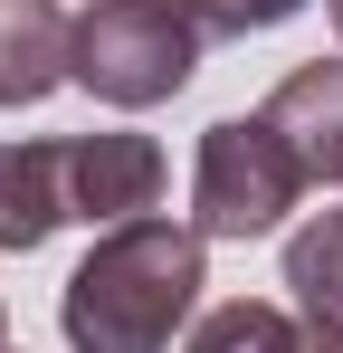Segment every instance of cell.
<instances>
[{
    "mask_svg": "<svg viewBox=\"0 0 343 353\" xmlns=\"http://www.w3.org/2000/svg\"><path fill=\"white\" fill-rule=\"evenodd\" d=\"M200 248L210 239L181 230V220H114L96 248H86V268L67 277L57 296V325H67V344L76 353H172V334L191 325V305H200Z\"/></svg>",
    "mask_w": 343,
    "mask_h": 353,
    "instance_id": "cell-1",
    "label": "cell"
},
{
    "mask_svg": "<svg viewBox=\"0 0 343 353\" xmlns=\"http://www.w3.org/2000/svg\"><path fill=\"white\" fill-rule=\"evenodd\" d=\"M191 67H200V29L172 0H96L76 19V39H67V77L96 105H124V115L181 96Z\"/></svg>",
    "mask_w": 343,
    "mask_h": 353,
    "instance_id": "cell-2",
    "label": "cell"
},
{
    "mask_svg": "<svg viewBox=\"0 0 343 353\" xmlns=\"http://www.w3.org/2000/svg\"><path fill=\"white\" fill-rule=\"evenodd\" d=\"M295 201H305V172L267 115H220L200 134V172H191V230L200 239H267Z\"/></svg>",
    "mask_w": 343,
    "mask_h": 353,
    "instance_id": "cell-3",
    "label": "cell"
},
{
    "mask_svg": "<svg viewBox=\"0 0 343 353\" xmlns=\"http://www.w3.org/2000/svg\"><path fill=\"white\" fill-rule=\"evenodd\" d=\"M163 201L153 134H67V220H143Z\"/></svg>",
    "mask_w": 343,
    "mask_h": 353,
    "instance_id": "cell-4",
    "label": "cell"
},
{
    "mask_svg": "<svg viewBox=\"0 0 343 353\" xmlns=\"http://www.w3.org/2000/svg\"><path fill=\"white\" fill-rule=\"evenodd\" d=\"M258 115L277 124V143L295 153V172H305V181H343V58L295 67Z\"/></svg>",
    "mask_w": 343,
    "mask_h": 353,
    "instance_id": "cell-5",
    "label": "cell"
},
{
    "mask_svg": "<svg viewBox=\"0 0 343 353\" xmlns=\"http://www.w3.org/2000/svg\"><path fill=\"white\" fill-rule=\"evenodd\" d=\"M181 353H343V325L305 305H267V296H229L191 325Z\"/></svg>",
    "mask_w": 343,
    "mask_h": 353,
    "instance_id": "cell-6",
    "label": "cell"
},
{
    "mask_svg": "<svg viewBox=\"0 0 343 353\" xmlns=\"http://www.w3.org/2000/svg\"><path fill=\"white\" fill-rule=\"evenodd\" d=\"M67 39L76 19L57 0H0V105H39L67 86Z\"/></svg>",
    "mask_w": 343,
    "mask_h": 353,
    "instance_id": "cell-7",
    "label": "cell"
},
{
    "mask_svg": "<svg viewBox=\"0 0 343 353\" xmlns=\"http://www.w3.org/2000/svg\"><path fill=\"white\" fill-rule=\"evenodd\" d=\"M67 230V143H0V248H39Z\"/></svg>",
    "mask_w": 343,
    "mask_h": 353,
    "instance_id": "cell-8",
    "label": "cell"
},
{
    "mask_svg": "<svg viewBox=\"0 0 343 353\" xmlns=\"http://www.w3.org/2000/svg\"><path fill=\"white\" fill-rule=\"evenodd\" d=\"M286 287L305 315H334L343 325V210H315L305 230L286 239Z\"/></svg>",
    "mask_w": 343,
    "mask_h": 353,
    "instance_id": "cell-9",
    "label": "cell"
},
{
    "mask_svg": "<svg viewBox=\"0 0 343 353\" xmlns=\"http://www.w3.org/2000/svg\"><path fill=\"white\" fill-rule=\"evenodd\" d=\"M200 39H248V29H277V19H295L305 0H172Z\"/></svg>",
    "mask_w": 343,
    "mask_h": 353,
    "instance_id": "cell-10",
    "label": "cell"
},
{
    "mask_svg": "<svg viewBox=\"0 0 343 353\" xmlns=\"http://www.w3.org/2000/svg\"><path fill=\"white\" fill-rule=\"evenodd\" d=\"M324 10H334V29H343V0H324Z\"/></svg>",
    "mask_w": 343,
    "mask_h": 353,
    "instance_id": "cell-11",
    "label": "cell"
},
{
    "mask_svg": "<svg viewBox=\"0 0 343 353\" xmlns=\"http://www.w3.org/2000/svg\"><path fill=\"white\" fill-rule=\"evenodd\" d=\"M0 334H10V315H0Z\"/></svg>",
    "mask_w": 343,
    "mask_h": 353,
    "instance_id": "cell-12",
    "label": "cell"
}]
</instances>
